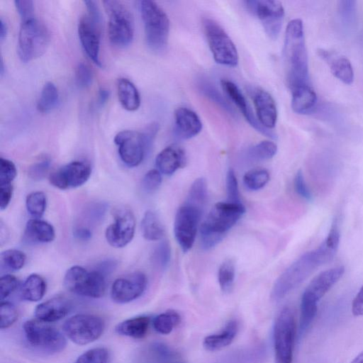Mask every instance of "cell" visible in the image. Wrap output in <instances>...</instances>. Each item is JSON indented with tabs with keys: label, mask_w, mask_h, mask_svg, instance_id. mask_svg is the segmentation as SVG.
<instances>
[{
	"label": "cell",
	"mask_w": 363,
	"mask_h": 363,
	"mask_svg": "<svg viewBox=\"0 0 363 363\" xmlns=\"http://www.w3.org/2000/svg\"><path fill=\"white\" fill-rule=\"evenodd\" d=\"M150 318L147 315H139L124 320L115 328L117 334L133 337L134 339L143 338L149 328Z\"/></svg>",
	"instance_id": "30"
},
{
	"label": "cell",
	"mask_w": 363,
	"mask_h": 363,
	"mask_svg": "<svg viewBox=\"0 0 363 363\" xmlns=\"http://www.w3.org/2000/svg\"><path fill=\"white\" fill-rule=\"evenodd\" d=\"M226 189L228 201L241 203L237 177L231 168L228 169L226 175Z\"/></svg>",
	"instance_id": "49"
},
{
	"label": "cell",
	"mask_w": 363,
	"mask_h": 363,
	"mask_svg": "<svg viewBox=\"0 0 363 363\" xmlns=\"http://www.w3.org/2000/svg\"><path fill=\"white\" fill-rule=\"evenodd\" d=\"M352 313L354 316L363 315V285L352 301Z\"/></svg>",
	"instance_id": "57"
},
{
	"label": "cell",
	"mask_w": 363,
	"mask_h": 363,
	"mask_svg": "<svg viewBox=\"0 0 363 363\" xmlns=\"http://www.w3.org/2000/svg\"><path fill=\"white\" fill-rule=\"evenodd\" d=\"M19 286L18 279L13 275L5 274L0 279V296L1 300L4 301Z\"/></svg>",
	"instance_id": "51"
},
{
	"label": "cell",
	"mask_w": 363,
	"mask_h": 363,
	"mask_svg": "<svg viewBox=\"0 0 363 363\" xmlns=\"http://www.w3.org/2000/svg\"><path fill=\"white\" fill-rule=\"evenodd\" d=\"M175 130L182 139H189L197 135L202 129V123L198 115L185 107L177 108L174 111Z\"/></svg>",
	"instance_id": "25"
},
{
	"label": "cell",
	"mask_w": 363,
	"mask_h": 363,
	"mask_svg": "<svg viewBox=\"0 0 363 363\" xmlns=\"http://www.w3.org/2000/svg\"><path fill=\"white\" fill-rule=\"evenodd\" d=\"M136 363H186L180 352L162 342H152L137 354Z\"/></svg>",
	"instance_id": "20"
},
{
	"label": "cell",
	"mask_w": 363,
	"mask_h": 363,
	"mask_svg": "<svg viewBox=\"0 0 363 363\" xmlns=\"http://www.w3.org/2000/svg\"><path fill=\"white\" fill-rule=\"evenodd\" d=\"M93 81V73L91 68L84 62H79L75 69V82L77 85L84 89L89 87Z\"/></svg>",
	"instance_id": "48"
},
{
	"label": "cell",
	"mask_w": 363,
	"mask_h": 363,
	"mask_svg": "<svg viewBox=\"0 0 363 363\" xmlns=\"http://www.w3.org/2000/svg\"><path fill=\"white\" fill-rule=\"evenodd\" d=\"M23 331L28 345L36 350L55 354L66 347V339L59 330L38 319L26 320Z\"/></svg>",
	"instance_id": "10"
},
{
	"label": "cell",
	"mask_w": 363,
	"mask_h": 363,
	"mask_svg": "<svg viewBox=\"0 0 363 363\" xmlns=\"http://www.w3.org/2000/svg\"><path fill=\"white\" fill-rule=\"evenodd\" d=\"M158 130V124L152 123L143 132L126 130L118 133L114 143L122 162L130 167L138 166L152 146Z\"/></svg>",
	"instance_id": "4"
},
{
	"label": "cell",
	"mask_w": 363,
	"mask_h": 363,
	"mask_svg": "<svg viewBox=\"0 0 363 363\" xmlns=\"http://www.w3.org/2000/svg\"><path fill=\"white\" fill-rule=\"evenodd\" d=\"M1 266L11 271H18L23 267L26 261V256L23 252L9 249L1 253Z\"/></svg>",
	"instance_id": "40"
},
{
	"label": "cell",
	"mask_w": 363,
	"mask_h": 363,
	"mask_svg": "<svg viewBox=\"0 0 363 363\" xmlns=\"http://www.w3.org/2000/svg\"><path fill=\"white\" fill-rule=\"evenodd\" d=\"M269 180V172L263 168L252 169L243 176V183L246 188L256 191L263 188Z\"/></svg>",
	"instance_id": "38"
},
{
	"label": "cell",
	"mask_w": 363,
	"mask_h": 363,
	"mask_svg": "<svg viewBox=\"0 0 363 363\" xmlns=\"http://www.w3.org/2000/svg\"><path fill=\"white\" fill-rule=\"evenodd\" d=\"M221 86L230 100L235 104L242 115L257 131L272 139H276L277 135L272 130L263 127L254 115L245 97L235 84L228 79H222Z\"/></svg>",
	"instance_id": "21"
},
{
	"label": "cell",
	"mask_w": 363,
	"mask_h": 363,
	"mask_svg": "<svg viewBox=\"0 0 363 363\" xmlns=\"http://www.w3.org/2000/svg\"><path fill=\"white\" fill-rule=\"evenodd\" d=\"M291 91V108L298 114H306L312 111L317 101L315 91L310 84L296 87Z\"/></svg>",
	"instance_id": "29"
},
{
	"label": "cell",
	"mask_w": 363,
	"mask_h": 363,
	"mask_svg": "<svg viewBox=\"0 0 363 363\" xmlns=\"http://www.w3.org/2000/svg\"><path fill=\"white\" fill-rule=\"evenodd\" d=\"M344 273L345 268L342 266L320 272L309 283L301 298L318 303L340 280Z\"/></svg>",
	"instance_id": "19"
},
{
	"label": "cell",
	"mask_w": 363,
	"mask_h": 363,
	"mask_svg": "<svg viewBox=\"0 0 363 363\" xmlns=\"http://www.w3.org/2000/svg\"><path fill=\"white\" fill-rule=\"evenodd\" d=\"M202 211L184 203L177 211L174 222V233L183 252L192 247L201 219Z\"/></svg>",
	"instance_id": "15"
},
{
	"label": "cell",
	"mask_w": 363,
	"mask_h": 363,
	"mask_svg": "<svg viewBox=\"0 0 363 363\" xmlns=\"http://www.w3.org/2000/svg\"><path fill=\"white\" fill-rule=\"evenodd\" d=\"M318 311L317 303L301 298L299 328L303 333L311 325Z\"/></svg>",
	"instance_id": "44"
},
{
	"label": "cell",
	"mask_w": 363,
	"mask_h": 363,
	"mask_svg": "<svg viewBox=\"0 0 363 363\" xmlns=\"http://www.w3.org/2000/svg\"><path fill=\"white\" fill-rule=\"evenodd\" d=\"M181 322V316L174 310H167L155 316L152 325L155 331L162 335L169 334Z\"/></svg>",
	"instance_id": "35"
},
{
	"label": "cell",
	"mask_w": 363,
	"mask_h": 363,
	"mask_svg": "<svg viewBox=\"0 0 363 363\" xmlns=\"http://www.w3.org/2000/svg\"><path fill=\"white\" fill-rule=\"evenodd\" d=\"M186 162L185 151L177 145H170L164 148L155 159L157 169L167 176L172 175L177 169L184 167Z\"/></svg>",
	"instance_id": "24"
},
{
	"label": "cell",
	"mask_w": 363,
	"mask_h": 363,
	"mask_svg": "<svg viewBox=\"0 0 363 363\" xmlns=\"http://www.w3.org/2000/svg\"><path fill=\"white\" fill-rule=\"evenodd\" d=\"M13 195V186L11 184L0 185V208L4 210L11 202Z\"/></svg>",
	"instance_id": "56"
},
{
	"label": "cell",
	"mask_w": 363,
	"mask_h": 363,
	"mask_svg": "<svg viewBox=\"0 0 363 363\" xmlns=\"http://www.w3.org/2000/svg\"><path fill=\"white\" fill-rule=\"evenodd\" d=\"M46 291V282L45 279L37 274H30L21 287V297L22 299L35 302L41 300Z\"/></svg>",
	"instance_id": "32"
},
{
	"label": "cell",
	"mask_w": 363,
	"mask_h": 363,
	"mask_svg": "<svg viewBox=\"0 0 363 363\" xmlns=\"http://www.w3.org/2000/svg\"><path fill=\"white\" fill-rule=\"evenodd\" d=\"M284 61L286 82L290 90L310 84L303 25L300 18L290 21L287 25L284 45Z\"/></svg>",
	"instance_id": "1"
},
{
	"label": "cell",
	"mask_w": 363,
	"mask_h": 363,
	"mask_svg": "<svg viewBox=\"0 0 363 363\" xmlns=\"http://www.w3.org/2000/svg\"><path fill=\"white\" fill-rule=\"evenodd\" d=\"M113 216L114 221L107 227L105 237L111 246L121 248L126 246L134 237L135 216L128 207L117 208Z\"/></svg>",
	"instance_id": "16"
},
{
	"label": "cell",
	"mask_w": 363,
	"mask_h": 363,
	"mask_svg": "<svg viewBox=\"0 0 363 363\" xmlns=\"http://www.w3.org/2000/svg\"><path fill=\"white\" fill-rule=\"evenodd\" d=\"M235 277V264L232 259H227L220 265L218 272V281L221 291L228 294L233 287Z\"/></svg>",
	"instance_id": "37"
},
{
	"label": "cell",
	"mask_w": 363,
	"mask_h": 363,
	"mask_svg": "<svg viewBox=\"0 0 363 363\" xmlns=\"http://www.w3.org/2000/svg\"><path fill=\"white\" fill-rule=\"evenodd\" d=\"M72 304L65 297L56 296L38 304L34 311L38 320L53 323L65 318L70 311Z\"/></svg>",
	"instance_id": "22"
},
{
	"label": "cell",
	"mask_w": 363,
	"mask_h": 363,
	"mask_svg": "<svg viewBox=\"0 0 363 363\" xmlns=\"http://www.w3.org/2000/svg\"><path fill=\"white\" fill-rule=\"evenodd\" d=\"M14 4L21 17V22L35 18L33 1L16 0Z\"/></svg>",
	"instance_id": "53"
},
{
	"label": "cell",
	"mask_w": 363,
	"mask_h": 363,
	"mask_svg": "<svg viewBox=\"0 0 363 363\" xmlns=\"http://www.w3.org/2000/svg\"><path fill=\"white\" fill-rule=\"evenodd\" d=\"M1 329L11 326L18 319V311L11 302L1 301L0 306Z\"/></svg>",
	"instance_id": "46"
},
{
	"label": "cell",
	"mask_w": 363,
	"mask_h": 363,
	"mask_svg": "<svg viewBox=\"0 0 363 363\" xmlns=\"http://www.w3.org/2000/svg\"><path fill=\"white\" fill-rule=\"evenodd\" d=\"M4 62H3V60L2 58L1 59V66H0V72H1V75H3L4 74Z\"/></svg>",
	"instance_id": "62"
},
{
	"label": "cell",
	"mask_w": 363,
	"mask_h": 363,
	"mask_svg": "<svg viewBox=\"0 0 363 363\" xmlns=\"http://www.w3.org/2000/svg\"><path fill=\"white\" fill-rule=\"evenodd\" d=\"M7 33V26L2 18L0 19V38L3 40Z\"/></svg>",
	"instance_id": "60"
},
{
	"label": "cell",
	"mask_w": 363,
	"mask_h": 363,
	"mask_svg": "<svg viewBox=\"0 0 363 363\" xmlns=\"http://www.w3.org/2000/svg\"><path fill=\"white\" fill-rule=\"evenodd\" d=\"M338 9L342 20L351 24L356 17V1H340L338 4Z\"/></svg>",
	"instance_id": "52"
},
{
	"label": "cell",
	"mask_w": 363,
	"mask_h": 363,
	"mask_svg": "<svg viewBox=\"0 0 363 363\" xmlns=\"http://www.w3.org/2000/svg\"><path fill=\"white\" fill-rule=\"evenodd\" d=\"M49 43L48 28L35 17L21 22L18 38V55L22 62H30L43 55Z\"/></svg>",
	"instance_id": "6"
},
{
	"label": "cell",
	"mask_w": 363,
	"mask_h": 363,
	"mask_svg": "<svg viewBox=\"0 0 363 363\" xmlns=\"http://www.w3.org/2000/svg\"><path fill=\"white\" fill-rule=\"evenodd\" d=\"M17 175L15 164L6 158H0V185L11 184Z\"/></svg>",
	"instance_id": "47"
},
{
	"label": "cell",
	"mask_w": 363,
	"mask_h": 363,
	"mask_svg": "<svg viewBox=\"0 0 363 363\" xmlns=\"http://www.w3.org/2000/svg\"><path fill=\"white\" fill-rule=\"evenodd\" d=\"M207 184L203 177L196 179L192 183L186 203L194 206L203 211L207 200Z\"/></svg>",
	"instance_id": "34"
},
{
	"label": "cell",
	"mask_w": 363,
	"mask_h": 363,
	"mask_svg": "<svg viewBox=\"0 0 363 363\" xmlns=\"http://www.w3.org/2000/svg\"><path fill=\"white\" fill-rule=\"evenodd\" d=\"M247 9L261 21L266 34L276 39L281 31L284 9L279 1L250 0L245 1Z\"/></svg>",
	"instance_id": "14"
},
{
	"label": "cell",
	"mask_w": 363,
	"mask_h": 363,
	"mask_svg": "<svg viewBox=\"0 0 363 363\" xmlns=\"http://www.w3.org/2000/svg\"><path fill=\"white\" fill-rule=\"evenodd\" d=\"M74 236L82 240H87L91 237V232L89 229L80 227L74 230Z\"/></svg>",
	"instance_id": "58"
},
{
	"label": "cell",
	"mask_w": 363,
	"mask_h": 363,
	"mask_svg": "<svg viewBox=\"0 0 363 363\" xmlns=\"http://www.w3.org/2000/svg\"><path fill=\"white\" fill-rule=\"evenodd\" d=\"M203 28L215 61L228 67H235L239 60L238 50L224 29L209 18H203Z\"/></svg>",
	"instance_id": "12"
},
{
	"label": "cell",
	"mask_w": 363,
	"mask_h": 363,
	"mask_svg": "<svg viewBox=\"0 0 363 363\" xmlns=\"http://www.w3.org/2000/svg\"><path fill=\"white\" fill-rule=\"evenodd\" d=\"M161 173L156 169L149 170L142 180L143 188L147 193L156 191L161 185Z\"/></svg>",
	"instance_id": "50"
},
{
	"label": "cell",
	"mask_w": 363,
	"mask_h": 363,
	"mask_svg": "<svg viewBox=\"0 0 363 363\" xmlns=\"http://www.w3.org/2000/svg\"><path fill=\"white\" fill-rule=\"evenodd\" d=\"M59 94L55 85L50 82L43 86L37 102L39 112L46 113L52 111L57 104Z\"/></svg>",
	"instance_id": "36"
},
{
	"label": "cell",
	"mask_w": 363,
	"mask_h": 363,
	"mask_svg": "<svg viewBox=\"0 0 363 363\" xmlns=\"http://www.w3.org/2000/svg\"><path fill=\"white\" fill-rule=\"evenodd\" d=\"M140 9L147 45L155 52L164 51L167 45L170 26L167 15L153 1H141Z\"/></svg>",
	"instance_id": "5"
},
{
	"label": "cell",
	"mask_w": 363,
	"mask_h": 363,
	"mask_svg": "<svg viewBox=\"0 0 363 363\" xmlns=\"http://www.w3.org/2000/svg\"><path fill=\"white\" fill-rule=\"evenodd\" d=\"M86 13L82 16L78 25L80 43L87 56L98 66L99 59L102 18L100 9L94 1H84Z\"/></svg>",
	"instance_id": "8"
},
{
	"label": "cell",
	"mask_w": 363,
	"mask_h": 363,
	"mask_svg": "<svg viewBox=\"0 0 363 363\" xmlns=\"http://www.w3.org/2000/svg\"><path fill=\"white\" fill-rule=\"evenodd\" d=\"M171 259V247L167 240L161 241L155 248L152 254L154 264L160 269H164Z\"/></svg>",
	"instance_id": "45"
},
{
	"label": "cell",
	"mask_w": 363,
	"mask_h": 363,
	"mask_svg": "<svg viewBox=\"0 0 363 363\" xmlns=\"http://www.w3.org/2000/svg\"><path fill=\"white\" fill-rule=\"evenodd\" d=\"M91 174L89 164L76 160L52 172L49 176V181L53 186L61 190L74 189L84 184Z\"/></svg>",
	"instance_id": "17"
},
{
	"label": "cell",
	"mask_w": 363,
	"mask_h": 363,
	"mask_svg": "<svg viewBox=\"0 0 363 363\" xmlns=\"http://www.w3.org/2000/svg\"><path fill=\"white\" fill-rule=\"evenodd\" d=\"M335 255L322 244L316 249L302 255L277 279L272 288V298L279 300L284 297L307 279L316 268L332 260Z\"/></svg>",
	"instance_id": "2"
},
{
	"label": "cell",
	"mask_w": 363,
	"mask_h": 363,
	"mask_svg": "<svg viewBox=\"0 0 363 363\" xmlns=\"http://www.w3.org/2000/svg\"><path fill=\"white\" fill-rule=\"evenodd\" d=\"M110 352L106 347H99L86 350L73 363H109Z\"/></svg>",
	"instance_id": "42"
},
{
	"label": "cell",
	"mask_w": 363,
	"mask_h": 363,
	"mask_svg": "<svg viewBox=\"0 0 363 363\" xmlns=\"http://www.w3.org/2000/svg\"><path fill=\"white\" fill-rule=\"evenodd\" d=\"M105 329V322L100 316L90 313H79L64 323L63 330L67 337L79 345L89 344L99 339Z\"/></svg>",
	"instance_id": "13"
},
{
	"label": "cell",
	"mask_w": 363,
	"mask_h": 363,
	"mask_svg": "<svg viewBox=\"0 0 363 363\" xmlns=\"http://www.w3.org/2000/svg\"><path fill=\"white\" fill-rule=\"evenodd\" d=\"M103 4L108 16L110 42L118 48L128 45L134 35V21L130 10L121 1L106 0Z\"/></svg>",
	"instance_id": "7"
},
{
	"label": "cell",
	"mask_w": 363,
	"mask_h": 363,
	"mask_svg": "<svg viewBox=\"0 0 363 363\" xmlns=\"http://www.w3.org/2000/svg\"><path fill=\"white\" fill-rule=\"evenodd\" d=\"M318 55L329 65L333 74L346 84H350L354 80V72L350 60L335 52L318 49Z\"/></svg>",
	"instance_id": "26"
},
{
	"label": "cell",
	"mask_w": 363,
	"mask_h": 363,
	"mask_svg": "<svg viewBox=\"0 0 363 363\" xmlns=\"http://www.w3.org/2000/svg\"><path fill=\"white\" fill-rule=\"evenodd\" d=\"M245 213V207L242 202L216 203L200 226L202 248L208 250L216 246Z\"/></svg>",
	"instance_id": "3"
},
{
	"label": "cell",
	"mask_w": 363,
	"mask_h": 363,
	"mask_svg": "<svg viewBox=\"0 0 363 363\" xmlns=\"http://www.w3.org/2000/svg\"><path fill=\"white\" fill-rule=\"evenodd\" d=\"M238 330L236 320H228L218 333L209 335L203 339V346L211 352L222 350L233 341Z\"/></svg>",
	"instance_id": "27"
},
{
	"label": "cell",
	"mask_w": 363,
	"mask_h": 363,
	"mask_svg": "<svg viewBox=\"0 0 363 363\" xmlns=\"http://www.w3.org/2000/svg\"><path fill=\"white\" fill-rule=\"evenodd\" d=\"M296 323L293 308H283L277 315L273 329L275 363H292Z\"/></svg>",
	"instance_id": "9"
},
{
	"label": "cell",
	"mask_w": 363,
	"mask_h": 363,
	"mask_svg": "<svg viewBox=\"0 0 363 363\" xmlns=\"http://www.w3.org/2000/svg\"><path fill=\"white\" fill-rule=\"evenodd\" d=\"M106 275L99 270L88 271L83 267L75 265L66 272L64 284L70 292L89 298H97L106 291Z\"/></svg>",
	"instance_id": "11"
},
{
	"label": "cell",
	"mask_w": 363,
	"mask_h": 363,
	"mask_svg": "<svg viewBox=\"0 0 363 363\" xmlns=\"http://www.w3.org/2000/svg\"><path fill=\"white\" fill-rule=\"evenodd\" d=\"M50 164L48 160H43L33 164L28 170L30 177L35 180L43 179L48 172Z\"/></svg>",
	"instance_id": "55"
},
{
	"label": "cell",
	"mask_w": 363,
	"mask_h": 363,
	"mask_svg": "<svg viewBox=\"0 0 363 363\" xmlns=\"http://www.w3.org/2000/svg\"><path fill=\"white\" fill-rule=\"evenodd\" d=\"M253 103L261 125L268 130L274 128L277 110L273 97L267 91L258 89L253 94Z\"/></svg>",
	"instance_id": "23"
},
{
	"label": "cell",
	"mask_w": 363,
	"mask_h": 363,
	"mask_svg": "<svg viewBox=\"0 0 363 363\" xmlns=\"http://www.w3.org/2000/svg\"><path fill=\"white\" fill-rule=\"evenodd\" d=\"M141 232L147 240L156 241L163 238L164 228L156 212L149 210L145 213L141 220Z\"/></svg>",
	"instance_id": "33"
},
{
	"label": "cell",
	"mask_w": 363,
	"mask_h": 363,
	"mask_svg": "<svg viewBox=\"0 0 363 363\" xmlns=\"http://www.w3.org/2000/svg\"><path fill=\"white\" fill-rule=\"evenodd\" d=\"M147 284L146 275L140 271L116 279L111 288V297L118 303H127L139 298Z\"/></svg>",
	"instance_id": "18"
},
{
	"label": "cell",
	"mask_w": 363,
	"mask_h": 363,
	"mask_svg": "<svg viewBox=\"0 0 363 363\" xmlns=\"http://www.w3.org/2000/svg\"><path fill=\"white\" fill-rule=\"evenodd\" d=\"M277 152V145L269 140H263L251 147L247 155L254 160H266L272 158Z\"/></svg>",
	"instance_id": "41"
},
{
	"label": "cell",
	"mask_w": 363,
	"mask_h": 363,
	"mask_svg": "<svg viewBox=\"0 0 363 363\" xmlns=\"http://www.w3.org/2000/svg\"><path fill=\"white\" fill-rule=\"evenodd\" d=\"M109 97V91L104 89L101 88L97 98L96 104L98 106L101 107L103 106L107 101Z\"/></svg>",
	"instance_id": "59"
},
{
	"label": "cell",
	"mask_w": 363,
	"mask_h": 363,
	"mask_svg": "<svg viewBox=\"0 0 363 363\" xmlns=\"http://www.w3.org/2000/svg\"><path fill=\"white\" fill-rule=\"evenodd\" d=\"M199 86L201 91L210 100L230 114H234L230 105L213 85L208 82H201Z\"/></svg>",
	"instance_id": "43"
},
{
	"label": "cell",
	"mask_w": 363,
	"mask_h": 363,
	"mask_svg": "<svg viewBox=\"0 0 363 363\" xmlns=\"http://www.w3.org/2000/svg\"><path fill=\"white\" fill-rule=\"evenodd\" d=\"M350 363H363V351L354 357Z\"/></svg>",
	"instance_id": "61"
},
{
	"label": "cell",
	"mask_w": 363,
	"mask_h": 363,
	"mask_svg": "<svg viewBox=\"0 0 363 363\" xmlns=\"http://www.w3.org/2000/svg\"><path fill=\"white\" fill-rule=\"evenodd\" d=\"M118 100L128 111H136L140 105V94L134 84L126 78H119L116 82Z\"/></svg>",
	"instance_id": "31"
},
{
	"label": "cell",
	"mask_w": 363,
	"mask_h": 363,
	"mask_svg": "<svg viewBox=\"0 0 363 363\" xmlns=\"http://www.w3.org/2000/svg\"><path fill=\"white\" fill-rule=\"evenodd\" d=\"M294 189L296 193L306 201L312 199L311 193L308 188L301 170H298L294 180Z\"/></svg>",
	"instance_id": "54"
},
{
	"label": "cell",
	"mask_w": 363,
	"mask_h": 363,
	"mask_svg": "<svg viewBox=\"0 0 363 363\" xmlns=\"http://www.w3.org/2000/svg\"><path fill=\"white\" fill-rule=\"evenodd\" d=\"M47 199L43 191H37L29 194L26 199L27 211L33 218H41L46 209Z\"/></svg>",
	"instance_id": "39"
},
{
	"label": "cell",
	"mask_w": 363,
	"mask_h": 363,
	"mask_svg": "<svg viewBox=\"0 0 363 363\" xmlns=\"http://www.w3.org/2000/svg\"><path fill=\"white\" fill-rule=\"evenodd\" d=\"M24 235L30 241L48 243L55 240V230L48 222L40 218H32L26 223Z\"/></svg>",
	"instance_id": "28"
}]
</instances>
